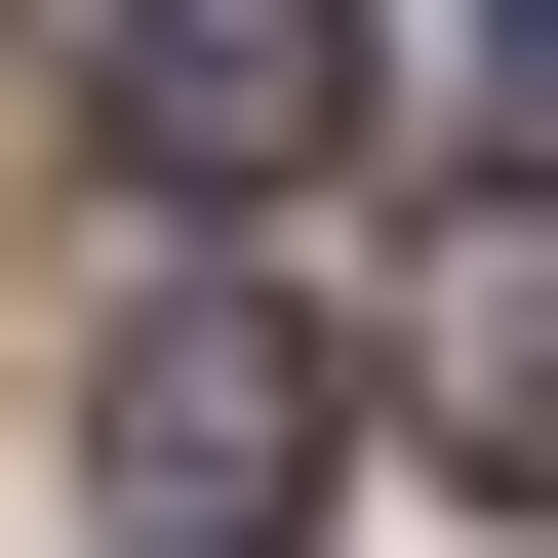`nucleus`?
I'll return each instance as SVG.
<instances>
[{"mask_svg":"<svg viewBox=\"0 0 558 558\" xmlns=\"http://www.w3.org/2000/svg\"><path fill=\"white\" fill-rule=\"evenodd\" d=\"M120 160L160 199H319L360 160V0H120Z\"/></svg>","mask_w":558,"mask_h":558,"instance_id":"nucleus-2","label":"nucleus"},{"mask_svg":"<svg viewBox=\"0 0 558 558\" xmlns=\"http://www.w3.org/2000/svg\"><path fill=\"white\" fill-rule=\"evenodd\" d=\"M319 478H360V399H319L279 279H160V319L81 360V519H120V558H279Z\"/></svg>","mask_w":558,"mask_h":558,"instance_id":"nucleus-1","label":"nucleus"},{"mask_svg":"<svg viewBox=\"0 0 558 558\" xmlns=\"http://www.w3.org/2000/svg\"><path fill=\"white\" fill-rule=\"evenodd\" d=\"M478 160H519V199H558V0H478Z\"/></svg>","mask_w":558,"mask_h":558,"instance_id":"nucleus-4","label":"nucleus"},{"mask_svg":"<svg viewBox=\"0 0 558 558\" xmlns=\"http://www.w3.org/2000/svg\"><path fill=\"white\" fill-rule=\"evenodd\" d=\"M439 439H478V478H519V519H558V240H519V279H478V319H439Z\"/></svg>","mask_w":558,"mask_h":558,"instance_id":"nucleus-3","label":"nucleus"}]
</instances>
